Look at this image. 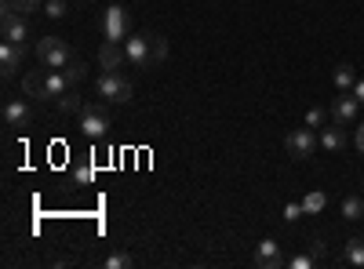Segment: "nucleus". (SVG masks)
<instances>
[{
    "label": "nucleus",
    "mask_w": 364,
    "mask_h": 269,
    "mask_svg": "<svg viewBox=\"0 0 364 269\" xmlns=\"http://www.w3.org/2000/svg\"><path fill=\"white\" fill-rule=\"evenodd\" d=\"M299 215H302V200H299V204H288V207H284V219H288V222H295Z\"/></svg>",
    "instance_id": "nucleus-28"
},
{
    "label": "nucleus",
    "mask_w": 364,
    "mask_h": 269,
    "mask_svg": "<svg viewBox=\"0 0 364 269\" xmlns=\"http://www.w3.org/2000/svg\"><path fill=\"white\" fill-rule=\"evenodd\" d=\"M284 146H288V153H291L295 160H306V157H314V146H317L314 128H295V131L284 138Z\"/></svg>",
    "instance_id": "nucleus-8"
},
{
    "label": "nucleus",
    "mask_w": 364,
    "mask_h": 269,
    "mask_svg": "<svg viewBox=\"0 0 364 269\" xmlns=\"http://www.w3.org/2000/svg\"><path fill=\"white\" fill-rule=\"evenodd\" d=\"M324 204H328V197L324 193H306V197H302V215H317V212H324Z\"/></svg>",
    "instance_id": "nucleus-18"
},
{
    "label": "nucleus",
    "mask_w": 364,
    "mask_h": 269,
    "mask_svg": "<svg viewBox=\"0 0 364 269\" xmlns=\"http://www.w3.org/2000/svg\"><path fill=\"white\" fill-rule=\"evenodd\" d=\"M306 128H324V109H306Z\"/></svg>",
    "instance_id": "nucleus-25"
},
{
    "label": "nucleus",
    "mask_w": 364,
    "mask_h": 269,
    "mask_svg": "<svg viewBox=\"0 0 364 269\" xmlns=\"http://www.w3.org/2000/svg\"><path fill=\"white\" fill-rule=\"evenodd\" d=\"M343 146H346V131H343V124L331 121V124L321 131V149H328V153H339Z\"/></svg>",
    "instance_id": "nucleus-14"
},
{
    "label": "nucleus",
    "mask_w": 364,
    "mask_h": 269,
    "mask_svg": "<svg viewBox=\"0 0 364 269\" xmlns=\"http://www.w3.org/2000/svg\"><path fill=\"white\" fill-rule=\"evenodd\" d=\"M63 73H66V80H70V87H77V84H80V80L87 77V66L80 62V58H73V62H70V66H66Z\"/></svg>",
    "instance_id": "nucleus-21"
},
{
    "label": "nucleus",
    "mask_w": 364,
    "mask_h": 269,
    "mask_svg": "<svg viewBox=\"0 0 364 269\" xmlns=\"http://www.w3.org/2000/svg\"><path fill=\"white\" fill-rule=\"evenodd\" d=\"M255 265L259 269H281V265H288V258H284V251H281L277 241H262L255 248Z\"/></svg>",
    "instance_id": "nucleus-10"
},
{
    "label": "nucleus",
    "mask_w": 364,
    "mask_h": 269,
    "mask_svg": "<svg viewBox=\"0 0 364 269\" xmlns=\"http://www.w3.org/2000/svg\"><path fill=\"white\" fill-rule=\"evenodd\" d=\"M66 0H44V15L48 18H66Z\"/></svg>",
    "instance_id": "nucleus-23"
},
{
    "label": "nucleus",
    "mask_w": 364,
    "mask_h": 269,
    "mask_svg": "<svg viewBox=\"0 0 364 269\" xmlns=\"http://www.w3.org/2000/svg\"><path fill=\"white\" fill-rule=\"evenodd\" d=\"M58 109H63V113H80L84 106H80V95L77 92H66L63 99H58Z\"/></svg>",
    "instance_id": "nucleus-22"
},
{
    "label": "nucleus",
    "mask_w": 364,
    "mask_h": 269,
    "mask_svg": "<svg viewBox=\"0 0 364 269\" xmlns=\"http://www.w3.org/2000/svg\"><path fill=\"white\" fill-rule=\"evenodd\" d=\"M37 58L44 70H66L73 62V51L63 37H44V40H37Z\"/></svg>",
    "instance_id": "nucleus-3"
},
{
    "label": "nucleus",
    "mask_w": 364,
    "mask_h": 269,
    "mask_svg": "<svg viewBox=\"0 0 364 269\" xmlns=\"http://www.w3.org/2000/svg\"><path fill=\"white\" fill-rule=\"evenodd\" d=\"M29 99V95H26ZM22 95L18 99H8L4 102V124L8 128H26L29 124V116H33V113H29V102H26Z\"/></svg>",
    "instance_id": "nucleus-13"
},
{
    "label": "nucleus",
    "mask_w": 364,
    "mask_h": 269,
    "mask_svg": "<svg viewBox=\"0 0 364 269\" xmlns=\"http://www.w3.org/2000/svg\"><path fill=\"white\" fill-rule=\"evenodd\" d=\"M154 62H157V66L168 62V40H164L161 33H154Z\"/></svg>",
    "instance_id": "nucleus-24"
},
{
    "label": "nucleus",
    "mask_w": 364,
    "mask_h": 269,
    "mask_svg": "<svg viewBox=\"0 0 364 269\" xmlns=\"http://www.w3.org/2000/svg\"><path fill=\"white\" fill-rule=\"evenodd\" d=\"M22 92L33 99V102H58L66 92H73L66 73H58V70H48V73H26L22 77Z\"/></svg>",
    "instance_id": "nucleus-1"
},
{
    "label": "nucleus",
    "mask_w": 364,
    "mask_h": 269,
    "mask_svg": "<svg viewBox=\"0 0 364 269\" xmlns=\"http://www.w3.org/2000/svg\"><path fill=\"white\" fill-rule=\"evenodd\" d=\"M80 135L91 142H102L109 135V116L102 106H84L80 109Z\"/></svg>",
    "instance_id": "nucleus-5"
},
{
    "label": "nucleus",
    "mask_w": 364,
    "mask_h": 269,
    "mask_svg": "<svg viewBox=\"0 0 364 269\" xmlns=\"http://www.w3.org/2000/svg\"><path fill=\"white\" fill-rule=\"evenodd\" d=\"M73 178H77L80 186H91V178H95V171H91V168L84 164V168H77V171H73Z\"/></svg>",
    "instance_id": "nucleus-27"
},
{
    "label": "nucleus",
    "mask_w": 364,
    "mask_h": 269,
    "mask_svg": "<svg viewBox=\"0 0 364 269\" xmlns=\"http://www.w3.org/2000/svg\"><path fill=\"white\" fill-rule=\"evenodd\" d=\"M314 258H317V255H295V258H288V265H291V269H310Z\"/></svg>",
    "instance_id": "nucleus-26"
},
{
    "label": "nucleus",
    "mask_w": 364,
    "mask_h": 269,
    "mask_svg": "<svg viewBox=\"0 0 364 269\" xmlns=\"http://www.w3.org/2000/svg\"><path fill=\"white\" fill-rule=\"evenodd\" d=\"M343 262L346 265H364V236H353V241H346V248H343Z\"/></svg>",
    "instance_id": "nucleus-16"
},
{
    "label": "nucleus",
    "mask_w": 364,
    "mask_h": 269,
    "mask_svg": "<svg viewBox=\"0 0 364 269\" xmlns=\"http://www.w3.org/2000/svg\"><path fill=\"white\" fill-rule=\"evenodd\" d=\"M132 265H135V258L128 251H109L106 255V269H132Z\"/></svg>",
    "instance_id": "nucleus-20"
},
{
    "label": "nucleus",
    "mask_w": 364,
    "mask_h": 269,
    "mask_svg": "<svg viewBox=\"0 0 364 269\" xmlns=\"http://www.w3.org/2000/svg\"><path fill=\"white\" fill-rule=\"evenodd\" d=\"M357 109H360L357 95H353V92H343L336 102H331V121L346 128V124H353V121H357Z\"/></svg>",
    "instance_id": "nucleus-9"
},
{
    "label": "nucleus",
    "mask_w": 364,
    "mask_h": 269,
    "mask_svg": "<svg viewBox=\"0 0 364 269\" xmlns=\"http://www.w3.org/2000/svg\"><path fill=\"white\" fill-rule=\"evenodd\" d=\"M102 29H106V40H120V44H124V40L132 37V18H128V11L120 8V4H109L106 15H102Z\"/></svg>",
    "instance_id": "nucleus-6"
},
{
    "label": "nucleus",
    "mask_w": 364,
    "mask_h": 269,
    "mask_svg": "<svg viewBox=\"0 0 364 269\" xmlns=\"http://www.w3.org/2000/svg\"><path fill=\"white\" fill-rule=\"evenodd\" d=\"M22 58H26V48H18V44L4 40V44H0V66H4L0 73H4V77L11 80V77L22 70Z\"/></svg>",
    "instance_id": "nucleus-12"
},
{
    "label": "nucleus",
    "mask_w": 364,
    "mask_h": 269,
    "mask_svg": "<svg viewBox=\"0 0 364 269\" xmlns=\"http://www.w3.org/2000/svg\"><path fill=\"white\" fill-rule=\"evenodd\" d=\"M0 33H4V40H11V44H18V48L29 44V26H26V18L15 15V11H0Z\"/></svg>",
    "instance_id": "nucleus-7"
},
{
    "label": "nucleus",
    "mask_w": 364,
    "mask_h": 269,
    "mask_svg": "<svg viewBox=\"0 0 364 269\" xmlns=\"http://www.w3.org/2000/svg\"><path fill=\"white\" fill-rule=\"evenodd\" d=\"M357 149H360V153H364V124L357 128Z\"/></svg>",
    "instance_id": "nucleus-30"
},
{
    "label": "nucleus",
    "mask_w": 364,
    "mask_h": 269,
    "mask_svg": "<svg viewBox=\"0 0 364 269\" xmlns=\"http://www.w3.org/2000/svg\"><path fill=\"white\" fill-rule=\"evenodd\" d=\"M331 80H336V87L339 92H353V84H357V73H353V66H336V73H331Z\"/></svg>",
    "instance_id": "nucleus-17"
},
{
    "label": "nucleus",
    "mask_w": 364,
    "mask_h": 269,
    "mask_svg": "<svg viewBox=\"0 0 364 269\" xmlns=\"http://www.w3.org/2000/svg\"><path fill=\"white\" fill-rule=\"evenodd\" d=\"M124 51H128V62L139 66V70H154V33H132L124 40Z\"/></svg>",
    "instance_id": "nucleus-4"
},
{
    "label": "nucleus",
    "mask_w": 364,
    "mask_h": 269,
    "mask_svg": "<svg viewBox=\"0 0 364 269\" xmlns=\"http://www.w3.org/2000/svg\"><path fill=\"white\" fill-rule=\"evenodd\" d=\"M343 219H350V222L364 219V200H360V197H346V200H343Z\"/></svg>",
    "instance_id": "nucleus-19"
},
{
    "label": "nucleus",
    "mask_w": 364,
    "mask_h": 269,
    "mask_svg": "<svg viewBox=\"0 0 364 269\" xmlns=\"http://www.w3.org/2000/svg\"><path fill=\"white\" fill-rule=\"evenodd\" d=\"M124 62H128L124 44H120V40H102V48H99V66H102V70H120Z\"/></svg>",
    "instance_id": "nucleus-11"
},
{
    "label": "nucleus",
    "mask_w": 364,
    "mask_h": 269,
    "mask_svg": "<svg viewBox=\"0 0 364 269\" xmlns=\"http://www.w3.org/2000/svg\"><path fill=\"white\" fill-rule=\"evenodd\" d=\"M95 92L106 102H132L135 84H132V77H124L120 70H102V77L95 80Z\"/></svg>",
    "instance_id": "nucleus-2"
},
{
    "label": "nucleus",
    "mask_w": 364,
    "mask_h": 269,
    "mask_svg": "<svg viewBox=\"0 0 364 269\" xmlns=\"http://www.w3.org/2000/svg\"><path fill=\"white\" fill-rule=\"evenodd\" d=\"M4 11H15V15L29 18V15L44 11V0H4Z\"/></svg>",
    "instance_id": "nucleus-15"
},
{
    "label": "nucleus",
    "mask_w": 364,
    "mask_h": 269,
    "mask_svg": "<svg viewBox=\"0 0 364 269\" xmlns=\"http://www.w3.org/2000/svg\"><path fill=\"white\" fill-rule=\"evenodd\" d=\"M353 95H357V102H360V106H364V77H360V80H357V84H353Z\"/></svg>",
    "instance_id": "nucleus-29"
}]
</instances>
